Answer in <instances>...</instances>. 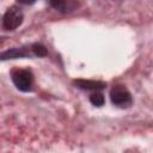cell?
Returning a JSON list of instances; mask_svg holds the SVG:
<instances>
[{"label":"cell","mask_w":153,"mask_h":153,"mask_svg":"<svg viewBox=\"0 0 153 153\" xmlns=\"http://www.w3.org/2000/svg\"><path fill=\"white\" fill-rule=\"evenodd\" d=\"M11 76H12V81L13 84L17 86L18 90L20 91H30L31 86H32V74L27 71V69H20V68H14L11 72Z\"/></svg>","instance_id":"1"},{"label":"cell","mask_w":153,"mask_h":153,"mask_svg":"<svg viewBox=\"0 0 153 153\" xmlns=\"http://www.w3.org/2000/svg\"><path fill=\"white\" fill-rule=\"evenodd\" d=\"M110 98L115 105L121 108H128L131 104V96L129 91L122 85H117L114 88H111Z\"/></svg>","instance_id":"2"},{"label":"cell","mask_w":153,"mask_h":153,"mask_svg":"<svg viewBox=\"0 0 153 153\" xmlns=\"http://www.w3.org/2000/svg\"><path fill=\"white\" fill-rule=\"evenodd\" d=\"M22 22H23V13L16 6L8 8L4 16V19H2V24H4V27L6 30L17 29L22 24Z\"/></svg>","instance_id":"3"},{"label":"cell","mask_w":153,"mask_h":153,"mask_svg":"<svg viewBox=\"0 0 153 153\" xmlns=\"http://www.w3.org/2000/svg\"><path fill=\"white\" fill-rule=\"evenodd\" d=\"M74 85H76L79 88H82V90H93V91L103 90L106 86L105 82H103V81L85 80V79H76V80H74Z\"/></svg>","instance_id":"4"},{"label":"cell","mask_w":153,"mask_h":153,"mask_svg":"<svg viewBox=\"0 0 153 153\" xmlns=\"http://www.w3.org/2000/svg\"><path fill=\"white\" fill-rule=\"evenodd\" d=\"M26 56V51L22 48H13L11 50H7L2 54H0V60H8V59H17V57H24Z\"/></svg>","instance_id":"5"},{"label":"cell","mask_w":153,"mask_h":153,"mask_svg":"<svg viewBox=\"0 0 153 153\" xmlns=\"http://www.w3.org/2000/svg\"><path fill=\"white\" fill-rule=\"evenodd\" d=\"M104 96L100 93V92H96V93H92L90 96V102L96 105V106H102L104 104Z\"/></svg>","instance_id":"6"},{"label":"cell","mask_w":153,"mask_h":153,"mask_svg":"<svg viewBox=\"0 0 153 153\" xmlns=\"http://www.w3.org/2000/svg\"><path fill=\"white\" fill-rule=\"evenodd\" d=\"M32 51L35 53V55H37L39 57H43V56L47 55V49L44 48V45L38 44V43H36V44L32 45Z\"/></svg>","instance_id":"7"},{"label":"cell","mask_w":153,"mask_h":153,"mask_svg":"<svg viewBox=\"0 0 153 153\" xmlns=\"http://www.w3.org/2000/svg\"><path fill=\"white\" fill-rule=\"evenodd\" d=\"M50 4L54 8L59 10V11L66 10V0H50Z\"/></svg>","instance_id":"8"},{"label":"cell","mask_w":153,"mask_h":153,"mask_svg":"<svg viewBox=\"0 0 153 153\" xmlns=\"http://www.w3.org/2000/svg\"><path fill=\"white\" fill-rule=\"evenodd\" d=\"M20 4H24V5H29V4H32L35 2V0H18Z\"/></svg>","instance_id":"9"}]
</instances>
